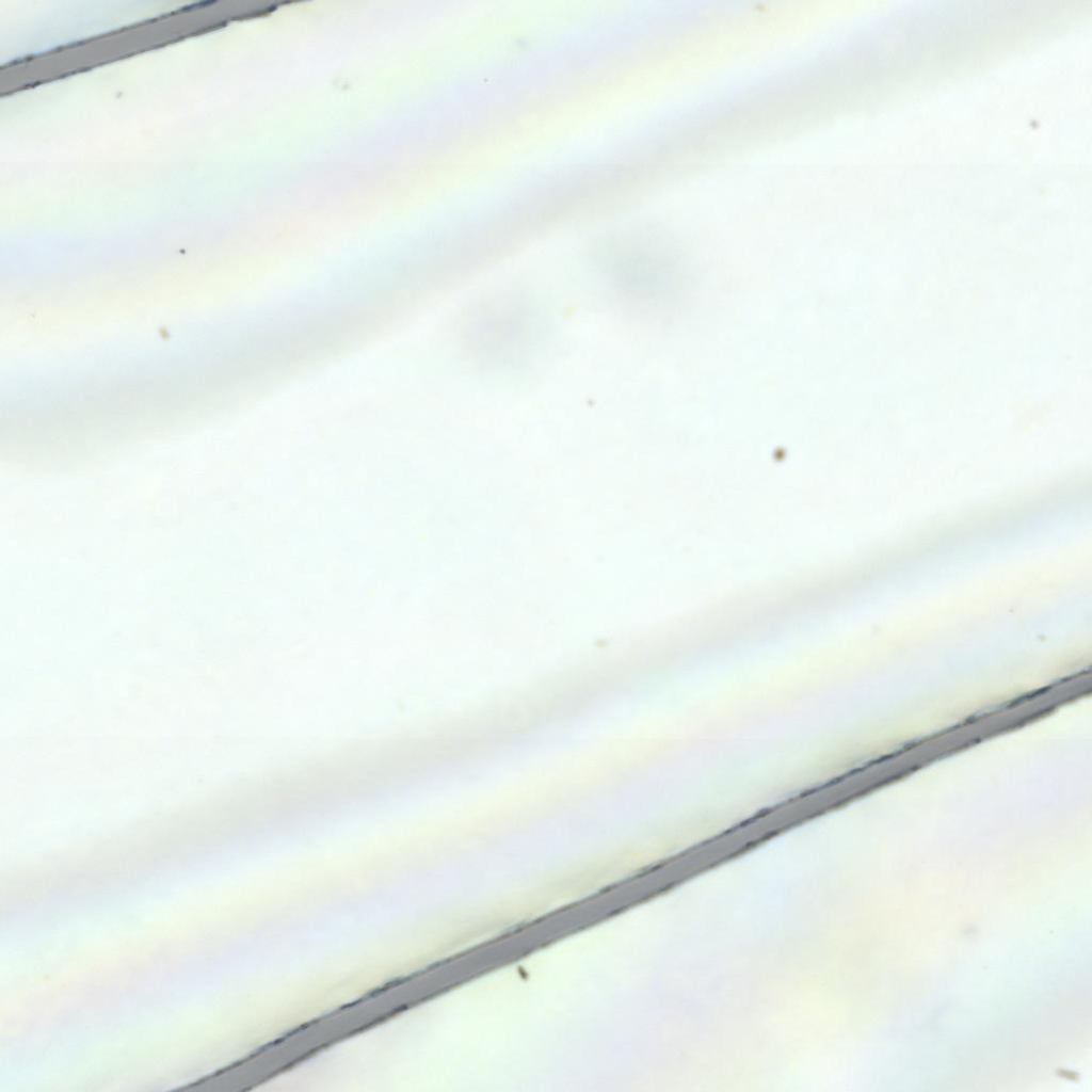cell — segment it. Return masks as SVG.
Returning <instances> with one entry per match:
<instances>
[{
    "mask_svg": "<svg viewBox=\"0 0 1092 1092\" xmlns=\"http://www.w3.org/2000/svg\"><path fill=\"white\" fill-rule=\"evenodd\" d=\"M547 330L543 310L527 293L505 290L468 309L460 338L478 369L507 375L530 366L544 346Z\"/></svg>",
    "mask_w": 1092,
    "mask_h": 1092,
    "instance_id": "1",
    "label": "cell"
}]
</instances>
